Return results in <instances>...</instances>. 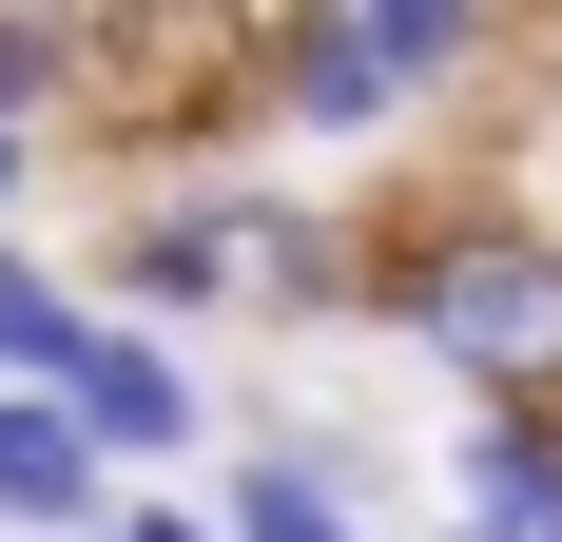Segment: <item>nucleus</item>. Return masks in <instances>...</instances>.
Instances as JSON below:
<instances>
[{
    "instance_id": "nucleus-4",
    "label": "nucleus",
    "mask_w": 562,
    "mask_h": 542,
    "mask_svg": "<svg viewBox=\"0 0 562 542\" xmlns=\"http://www.w3.org/2000/svg\"><path fill=\"white\" fill-rule=\"evenodd\" d=\"M78 427H98L116 485L156 504V465H194V445H214V387H194V349H175V329H116L98 369H78Z\"/></svg>"
},
{
    "instance_id": "nucleus-1",
    "label": "nucleus",
    "mask_w": 562,
    "mask_h": 542,
    "mask_svg": "<svg viewBox=\"0 0 562 542\" xmlns=\"http://www.w3.org/2000/svg\"><path fill=\"white\" fill-rule=\"evenodd\" d=\"M369 271H389V233L330 214L311 174H136L116 194V252H98V310L116 329H349L369 310Z\"/></svg>"
},
{
    "instance_id": "nucleus-2",
    "label": "nucleus",
    "mask_w": 562,
    "mask_h": 542,
    "mask_svg": "<svg viewBox=\"0 0 562 542\" xmlns=\"http://www.w3.org/2000/svg\"><path fill=\"white\" fill-rule=\"evenodd\" d=\"M389 271H369V329L447 387L465 427L485 407H562V233L505 214V194H427V214H369Z\"/></svg>"
},
{
    "instance_id": "nucleus-8",
    "label": "nucleus",
    "mask_w": 562,
    "mask_h": 542,
    "mask_svg": "<svg viewBox=\"0 0 562 542\" xmlns=\"http://www.w3.org/2000/svg\"><path fill=\"white\" fill-rule=\"evenodd\" d=\"M116 78V20H0V136H78V98Z\"/></svg>"
},
{
    "instance_id": "nucleus-5",
    "label": "nucleus",
    "mask_w": 562,
    "mask_h": 542,
    "mask_svg": "<svg viewBox=\"0 0 562 542\" xmlns=\"http://www.w3.org/2000/svg\"><path fill=\"white\" fill-rule=\"evenodd\" d=\"M116 465H98V427L58 407V387H0V542H98L116 523Z\"/></svg>"
},
{
    "instance_id": "nucleus-3",
    "label": "nucleus",
    "mask_w": 562,
    "mask_h": 542,
    "mask_svg": "<svg viewBox=\"0 0 562 542\" xmlns=\"http://www.w3.org/2000/svg\"><path fill=\"white\" fill-rule=\"evenodd\" d=\"M465 78H505V20L465 0H311V20H233V116L291 156H407Z\"/></svg>"
},
{
    "instance_id": "nucleus-10",
    "label": "nucleus",
    "mask_w": 562,
    "mask_h": 542,
    "mask_svg": "<svg viewBox=\"0 0 562 542\" xmlns=\"http://www.w3.org/2000/svg\"><path fill=\"white\" fill-rule=\"evenodd\" d=\"M116 542H214V504H116Z\"/></svg>"
},
{
    "instance_id": "nucleus-7",
    "label": "nucleus",
    "mask_w": 562,
    "mask_h": 542,
    "mask_svg": "<svg viewBox=\"0 0 562 542\" xmlns=\"http://www.w3.org/2000/svg\"><path fill=\"white\" fill-rule=\"evenodd\" d=\"M98 349H116L98 271H58L40 233H20V252H0V387H58V407H78V369H98Z\"/></svg>"
},
{
    "instance_id": "nucleus-6",
    "label": "nucleus",
    "mask_w": 562,
    "mask_h": 542,
    "mask_svg": "<svg viewBox=\"0 0 562 542\" xmlns=\"http://www.w3.org/2000/svg\"><path fill=\"white\" fill-rule=\"evenodd\" d=\"M214 542H369V445H330V427H272V445H233Z\"/></svg>"
},
{
    "instance_id": "nucleus-11",
    "label": "nucleus",
    "mask_w": 562,
    "mask_h": 542,
    "mask_svg": "<svg viewBox=\"0 0 562 542\" xmlns=\"http://www.w3.org/2000/svg\"><path fill=\"white\" fill-rule=\"evenodd\" d=\"M98 542H116V523H98Z\"/></svg>"
},
{
    "instance_id": "nucleus-9",
    "label": "nucleus",
    "mask_w": 562,
    "mask_h": 542,
    "mask_svg": "<svg viewBox=\"0 0 562 542\" xmlns=\"http://www.w3.org/2000/svg\"><path fill=\"white\" fill-rule=\"evenodd\" d=\"M40 174H58L40 136H0V252H20V214H40Z\"/></svg>"
}]
</instances>
